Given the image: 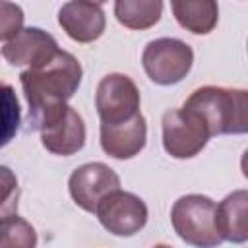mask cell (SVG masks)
Returning a JSON list of instances; mask_svg holds the SVG:
<instances>
[{
	"label": "cell",
	"mask_w": 248,
	"mask_h": 248,
	"mask_svg": "<svg viewBox=\"0 0 248 248\" xmlns=\"http://www.w3.org/2000/svg\"><path fill=\"white\" fill-rule=\"evenodd\" d=\"M163 14L161 0H118L114 2V16L120 25L128 29H149L159 23Z\"/></svg>",
	"instance_id": "obj_15"
},
{
	"label": "cell",
	"mask_w": 248,
	"mask_h": 248,
	"mask_svg": "<svg viewBox=\"0 0 248 248\" xmlns=\"http://www.w3.org/2000/svg\"><path fill=\"white\" fill-rule=\"evenodd\" d=\"M151 248H172V246H167V244H155V246H151Z\"/></svg>",
	"instance_id": "obj_21"
},
{
	"label": "cell",
	"mask_w": 248,
	"mask_h": 248,
	"mask_svg": "<svg viewBox=\"0 0 248 248\" xmlns=\"http://www.w3.org/2000/svg\"><path fill=\"white\" fill-rule=\"evenodd\" d=\"M58 25L76 43H93L105 33V10L99 2H66L58 10Z\"/></svg>",
	"instance_id": "obj_11"
},
{
	"label": "cell",
	"mask_w": 248,
	"mask_h": 248,
	"mask_svg": "<svg viewBox=\"0 0 248 248\" xmlns=\"http://www.w3.org/2000/svg\"><path fill=\"white\" fill-rule=\"evenodd\" d=\"M182 107L196 112L211 136L248 134V89L203 85Z\"/></svg>",
	"instance_id": "obj_2"
},
{
	"label": "cell",
	"mask_w": 248,
	"mask_h": 248,
	"mask_svg": "<svg viewBox=\"0 0 248 248\" xmlns=\"http://www.w3.org/2000/svg\"><path fill=\"white\" fill-rule=\"evenodd\" d=\"M29 124L39 130L43 147L54 155L70 157L85 145V122L68 103L45 110L37 118L29 120Z\"/></svg>",
	"instance_id": "obj_4"
},
{
	"label": "cell",
	"mask_w": 248,
	"mask_h": 248,
	"mask_svg": "<svg viewBox=\"0 0 248 248\" xmlns=\"http://www.w3.org/2000/svg\"><path fill=\"white\" fill-rule=\"evenodd\" d=\"M4 93V136H2V145H6L12 136L17 132V126H19V105H17V99L12 91V85H4L2 89Z\"/></svg>",
	"instance_id": "obj_18"
},
{
	"label": "cell",
	"mask_w": 248,
	"mask_h": 248,
	"mask_svg": "<svg viewBox=\"0 0 248 248\" xmlns=\"http://www.w3.org/2000/svg\"><path fill=\"white\" fill-rule=\"evenodd\" d=\"M81 78L83 70L79 60L62 48L46 62L23 70L19 74V83L29 105V120L58 105H66L78 91Z\"/></svg>",
	"instance_id": "obj_1"
},
{
	"label": "cell",
	"mask_w": 248,
	"mask_h": 248,
	"mask_svg": "<svg viewBox=\"0 0 248 248\" xmlns=\"http://www.w3.org/2000/svg\"><path fill=\"white\" fill-rule=\"evenodd\" d=\"M217 223L223 240L232 244L248 240V190H232L217 203Z\"/></svg>",
	"instance_id": "obj_13"
},
{
	"label": "cell",
	"mask_w": 248,
	"mask_h": 248,
	"mask_svg": "<svg viewBox=\"0 0 248 248\" xmlns=\"http://www.w3.org/2000/svg\"><path fill=\"white\" fill-rule=\"evenodd\" d=\"M240 170H242V174H244V178H248V149L242 153V157H240Z\"/></svg>",
	"instance_id": "obj_20"
},
{
	"label": "cell",
	"mask_w": 248,
	"mask_h": 248,
	"mask_svg": "<svg viewBox=\"0 0 248 248\" xmlns=\"http://www.w3.org/2000/svg\"><path fill=\"white\" fill-rule=\"evenodd\" d=\"M0 170H2V217H6V215H10V205L16 211L10 198H12L14 190L17 192V180H16V176L12 174V170L8 167H2Z\"/></svg>",
	"instance_id": "obj_19"
},
{
	"label": "cell",
	"mask_w": 248,
	"mask_h": 248,
	"mask_svg": "<svg viewBox=\"0 0 248 248\" xmlns=\"http://www.w3.org/2000/svg\"><path fill=\"white\" fill-rule=\"evenodd\" d=\"M163 149L174 159L196 157L209 141L211 134L203 120L190 108H170L163 114Z\"/></svg>",
	"instance_id": "obj_6"
},
{
	"label": "cell",
	"mask_w": 248,
	"mask_h": 248,
	"mask_svg": "<svg viewBox=\"0 0 248 248\" xmlns=\"http://www.w3.org/2000/svg\"><path fill=\"white\" fill-rule=\"evenodd\" d=\"M140 89L126 74H107L95 91V107L101 124H122L140 114Z\"/></svg>",
	"instance_id": "obj_7"
},
{
	"label": "cell",
	"mask_w": 248,
	"mask_h": 248,
	"mask_svg": "<svg viewBox=\"0 0 248 248\" xmlns=\"http://www.w3.org/2000/svg\"><path fill=\"white\" fill-rule=\"evenodd\" d=\"M174 232L194 248H217L223 234L217 223V203L202 194L180 196L170 209Z\"/></svg>",
	"instance_id": "obj_3"
},
{
	"label": "cell",
	"mask_w": 248,
	"mask_h": 248,
	"mask_svg": "<svg viewBox=\"0 0 248 248\" xmlns=\"http://www.w3.org/2000/svg\"><path fill=\"white\" fill-rule=\"evenodd\" d=\"M170 10L180 27L194 35H207L219 19V6L213 0H172Z\"/></svg>",
	"instance_id": "obj_14"
},
{
	"label": "cell",
	"mask_w": 248,
	"mask_h": 248,
	"mask_svg": "<svg viewBox=\"0 0 248 248\" xmlns=\"http://www.w3.org/2000/svg\"><path fill=\"white\" fill-rule=\"evenodd\" d=\"M95 215L103 225V229L108 231L110 234L134 236L145 227L149 211L145 202L140 196L132 192L116 190L99 202Z\"/></svg>",
	"instance_id": "obj_8"
},
{
	"label": "cell",
	"mask_w": 248,
	"mask_h": 248,
	"mask_svg": "<svg viewBox=\"0 0 248 248\" xmlns=\"http://www.w3.org/2000/svg\"><path fill=\"white\" fill-rule=\"evenodd\" d=\"M58 50L56 39L41 27H23L14 39L2 43V56L12 66L35 68Z\"/></svg>",
	"instance_id": "obj_10"
},
{
	"label": "cell",
	"mask_w": 248,
	"mask_h": 248,
	"mask_svg": "<svg viewBox=\"0 0 248 248\" xmlns=\"http://www.w3.org/2000/svg\"><path fill=\"white\" fill-rule=\"evenodd\" d=\"M101 149L118 161L136 157L147 141V122L145 116L140 112L128 122L122 124H101Z\"/></svg>",
	"instance_id": "obj_12"
},
{
	"label": "cell",
	"mask_w": 248,
	"mask_h": 248,
	"mask_svg": "<svg viewBox=\"0 0 248 248\" xmlns=\"http://www.w3.org/2000/svg\"><path fill=\"white\" fill-rule=\"evenodd\" d=\"M23 29V10L17 4L2 2L0 4V39L8 43Z\"/></svg>",
	"instance_id": "obj_17"
},
{
	"label": "cell",
	"mask_w": 248,
	"mask_h": 248,
	"mask_svg": "<svg viewBox=\"0 0 248 248\" xmlns=\"http://www.w3.org/2000/svg\"><path fill=\"white\" fill-rule=\"evenodd\" d=\"M194 50L188 43L174 37L149 41L141 52V66L157 85L180 83L192 70Z\"/></svg>",
	"instance_id": "obj_5"
},
{
	"label": "cell",
	"mask_w": 248,
	"mask_h": 248,
	"mask_svg": "<svg viewBox=\"0 0 248 248\" xmlns=\"http://www.w3.org/2000/svg\"><path fill=\"white\" fill-rule=\"evenodd\" d=\"M68 190L78 207L87 213H95L105 196L120 190V176L105 163H85L70 174Z\"/></svg>",
	"instance_id": "obj_9"
},
{
	"label": "cell",
	"mask_w": 248,
	"mask_h": 248,
	"mask_svg": "<svg viewBox=\"0 0 248 248\" xmlns=\"http://www.w3.org/2000/svg\"><path fill=\"white\" fill-rule=\"evenodd\" d=\"M37 232L31 223H27L17 213L2 217L0 225V248H35Z\"/></svg>",
	"instance_id": "obj_16"
}]
</instances>
